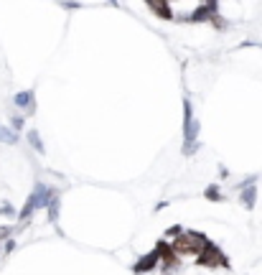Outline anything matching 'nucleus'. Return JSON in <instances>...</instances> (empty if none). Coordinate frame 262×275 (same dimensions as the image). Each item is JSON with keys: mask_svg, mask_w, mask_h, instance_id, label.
I'll return each mask as SVG.
<instances>
[{"mask_svg": "<svg viewBox=\"0 0 262 275\" xmlns=\"http://www.w3.org/2000/svg\"><path fill=\"white\" fill-rule=\"evenodd\" d=\"M199 150V123L193 117L191 102H183V155H193Z\"/></svg>", "mask_w": 262, "mask_h": 275, "instance_id": "2", "label": "nucleus"}, {"mask_svg": "<svg viewBox=\"0 0 262 275\" xmlns=\"http://www.w3.org/2000/svg\"><path fill=\"white\" fill-rule=\"evenodd\" d=\"M206 245L209 242L204 237H199V234H193V232H178L176 237L168 242V247H171L178 257H199Z\"/></svg>", "mask_w": 262, "mask_h": 275, "instance_id": "1", "label": "nucleus"}, {"mask_svg": "<svg viewBox=\"0 0 262 275\" xmlns=\"http://www.w3.org/2000/svg\"><path fill=\"white\" fill-rule=\"evenodd\" d=\"M13 102H16V107L33 112V92H18V95L13 97Z\"/></svg>", "mask_w": 262, "mask_h": 275, "instance_id": "5", "label": "nucleus"}, {"mask_svg": "<svg viewBox=\"0 0 262 275\" xmlns=\"http://www.w3.org/2000/svg\"><path fill=\"white\" fill-rule=\"evenodd\" d=\"M10 127L16 130V133H18V130H23V117H21V115H16V117L10 120Z\"/></svg>", "mask_w": 262, "mask_h": 275, "instance_id": "11", "label": "nucleus"}, {"mask_svg": "<svg viewBox=\"0 0 262 275\" xmlns=\"http://www.w3.org/2000/svg\"><path fill=\"white\" fill-rule=\"evenodd\" d=\"M206 196H212V199H214V196H219V189L216 186H209L206 189Z\"/></svg>", "mask_w": 262, "mask_h": 275, "instance_id": "12", "label": "nucleus"}, {"mask_svg": "<svg viewBox=\"0 0 262 275\" xmlns=\"http://www.w3.org/2000/svg\"><path fill=\"white\" fill-rule=\"evenodd\" d=\"M46 209H48V219H56V214H59V194H51Z\"/></svg>", "mask_w": 262, "mask_h": 275, "instance_id": "7", "label": "nucleus"}, {"mask_svg": "<svg viewBox=\"0 0 262 275\" xmlns=\"http://www.w3.org/2000/svg\"><path fill=\"white\" fill-rule=\"evenodd\" d=\"M0 214H5V217H16V209H13V206L5 201V204H0Z\"/></svg>", "mask_w": 262, "mask_h": 275, "instance_id": "10", "label": "nucleus"}, {"mask_svg": "<svg viewBox=\"0 0 262 275\" xmlns=\"http://www.w3.org/2000/svg\"><path fill=\"white\" fill-rule=\"evenodd\" d=\"M0 143H5V146H16V143H18V133L13 127L0 125Z\"/></svg>", "mask_w": 262, "mask_h": 275, "instance_id": "6", "label": "nucleus"}, {"mask_svg": "<svg viewBox=\"0 0 262 275\" xmlns=\"http://www.w3.org/2000/svg\"><path fill=\"white\" fill-rule=\"evenodd\" d=\"M28 143H31V148H36L38 153H44V143H41V135H38L36 130H31V133H28Z\"/></svg>", "mask_w": 262, "mask_h": 275, "instance_id": "8", "label": "nucleus"}, {"mask_svg": "<svg viewBox=\"0 0 262 275\" xmlns=\"http://www.w3.org/2000/svg\"><path fill=\"white\" fill-rule=\"evenodd\" d=\"M199 263H204V265H209V268L227 265V263H224V257H221V252H216V247H214V245H206V247H204V252L199 255Z\"/></svg>", "mask_w": 262, "mask_h": 275, "instance_id": "3", "label": "nucleus"}, {"mask_svg": "<svg viewBox=\"0 0 262 275\" xmlns=\"http://www.w3.org/2000/svg\"><path fill=\"white\" fill-rule=\"evenodd\" d=\"M239 199H242V204L244 206H255V199H257V189H255V183L250 181V183H244L242 186V191H239Z\"/></svg>", "mask_w": 262, "mask_h": 275, "instance_id": "4", "label": "nucleus"}, {"mask_svg": "<svg viewBox=\"0 0 262 275\" xmlns=\"http://www.w3.org/2000/svg\"><path fill=\"white\" fill-rule=\"evenodd\" d=\"M13 232H16V229H13L10 225H0V242H3V240H10Z\"/></svg>", "mask_w": 262, "mask_h": 275, "instance_id": "9", "label": "nucleus"}]
</instances>
